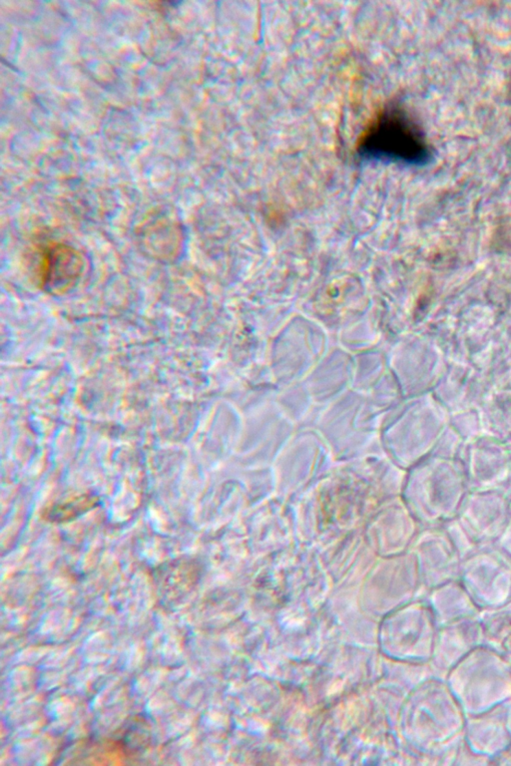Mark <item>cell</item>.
Wrapping results in <instances>:
<instances>
[{
    "label": "cell",
    "instance_id": "obj_1",
    "mask_svg": "<svg viewBox=\"0 0 511 766\" xmlns=\"http://www.w3.org/2000/svg\"><path fill=\"white\" fill-rule=\"evenodd\" d=\"M362 159L422 166L431 157L429 143L416 119L400 103L381 110L359 140Z\"/></svg>",
    "mask_w": 511,
    "mask_h": 766
},
{
    "label": "cell",
    "instance_id": "obj_2",
    "mask_svg": "<svg viewBox=\"0 0 511 766\" xmlns=\"http://www.w3.org/2000/svg\"><path fill=\"white\" fill-rule=\"evenodd\" d=\"M71 251L59 248L46 259V274L52 279H58L59 283L74 279L78 264H73L75 259Z\"/></svg>",
    "mask_w": 511,
    "mask_h": 766
}]
</instances>
